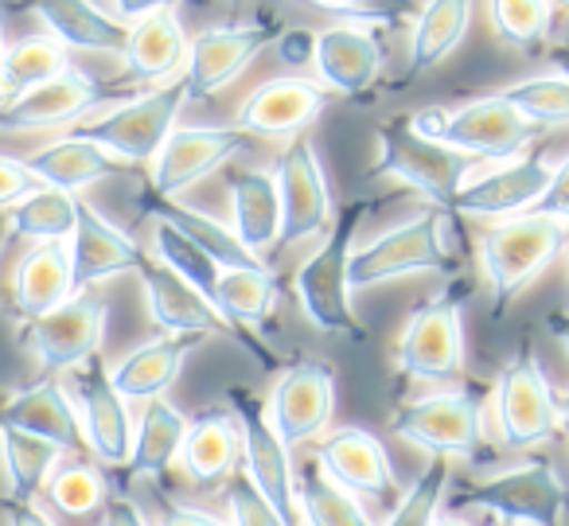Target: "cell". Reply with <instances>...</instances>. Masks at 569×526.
<instances>
[{
    "instance_id": "cell-1",
    "label": "cell",
    "mask_w": 569,
    "mask_h": 526,
    "mask_svg": "<svg viewBox=\"0 0 569 526\" xmlns=\"http://www.w3.org/2000/svg\"><path fill=\"white\" fill-rule=\"evenodd\" d=\"M367 215V204H348L340 215H332L325 230V242L305 258V266L297 269V300H301L305 320L325 336H343V339H363V324H359L356 308H351V250H356L359 222Z\"/></svg>"
},
{
    "instance_id": "cell-2",
    "label": "cell",
    "mask_w": 569,
    "mask_h": 526,
    "mask_svg": "<svg viewBox=\"0 0 569 526\" xmlns=\"http://www.w3.org/2000/svg\"><path fill=\"white\" fill-rule=\"evenodd\" d=\"M379 137V157H375V176H387V180H398L406 188H413L418 196L429 199V207L445 215H457L452 204H457L460 188L472 180L483 168V160L465 157V152L449 149L441 141H429L418 129L410 126V118H390L375 129Z\"/></svg>"
},
{
    "instance_id": "cell-3",
    "label": "cell",
    "mask_w": 569,
    "mask_h": 526,
    "mask_svg": "<svg viewBox=\"0 0 569 526\" xmlns=\"http://www.w3.org/2000/svg\"><path fill=\"white\" fill-rule=\"evenodd\" d=\"M569 242V227L546 215H515L499 219L480 235V269L491 292V316H503L511 300L535 281L538 274L553 266Z\"/></svg>"
},
{
    "instance_id": "cell-4",
    "label": "cell",
    "mask_w": 569,
    "mask_h": 526,
    "mask_svg": "<svg viewBox=\"0 0 569 526\" xmlns=\"http://www.w3.org/2000/svg\"><path fill=\"white\" fill-rule=\"evenodd\" d=\"M465 305L468 285L449 281L406 316L395 344V367L410 383H457L465 375Z\"/></svg>"
},
{
    "instance_id": "cell-5",
    "label": "cell",
    "mask_w": 569,
    "mask_h": 526,
    "mask_svg": "<svg viewBox=\"0 0 569 526\" xmlns=\"http://www.w3.org/2000/svg\"><path fill=\"white\" fill-rule=\"evenodd\" d=\"M445 230H457V215H445L437 207L382 230L379 238L351 250V292L371 289L382 281H402L413 274H445L452 277L457 258L445 246Z\"/></svg>"
},
{
    "instance_id": "cell-6",
    "label": "cell",
    "mask_w": 569,
    "mask_h": 526,
    "mask_svg": "<svg viewBox=\"0 0 569 526\" xmlns=\"http://www.w3.org/2000/svg\"><path fill=\"white\" fill-rule=\"evenodd\" d=\"M410 126L418 129L429 141H441L449 149L465 152V157H476L483 165H496V160H511L522 157L546 129H538L535 121H527L519 110H515L507 98L488 95L476 98V102L460 106V110H441V106H429V110L413 113Z\"/></svg>"
},
{
    "instance_id": "cell-7",
    "label": "cell",
    "mask_w": 569,
    "mask_h": 526,
    "mask_svg": "<svg viewBox=\"0 0 569 526\" xmlns=\"http://www.w3.org/2000/svg\"><path fill=\"white\" fill-rule=\"evenodd\" d=\"M183 106H188V82L180 75V79L160 82V87L144 90V95L126 98L113 110L82 118L74 126V133L102 145L121 165H152L160 145L176 129V118H180Z\"/></svg>"
},
{
    "instance_id": "cell-8",
    "label": "cell",
    "mask_w": 569,
    "mask_h": 526,
    "mask_svg": "<svg viewBox=\"0 0 569 526\" xmlns=\"http://www.w3.org/2000/svg\"><path fill=\"white\" fill-rule=\"evenodd\" d=\"M449 503L480 507L507 526H566L569 518V487L550 456H530L499 476L457 492Z\"/></svg>"
},
{
    "instance_id": "cell-9",
    "label": "cell",
    "mask_w": 569,
    "mask_h": 526,
    "mask_svg": "<svg viewBox=\"0 0 569 526\" xmlns=\"http://www.w3.org/2000/svg\"><path fill=\"white\" fill-rule=\"evenodd\" d=\"M491 425L507 448H542L558 437V394L550 390L530 339H519L491 386Z\"/></svg>"
},
{
    "instance_id": "cell-10",
    "label": "cell",
    "mask_w": 569,
    "mask_h": 526,
    "mask_svg": "<svg viewBox=\"0 0 569 526\" xmlns=\"http://www.w3.org/2000/svg\"><path fill=\"white\" fill-rule=\"evenodd\" d=\"M137 95V82H102L94 75L67 67L63 75L40 82V87L12 95L0 106V133H40V129L79 126L90 110H102L106 102H126Z\"/></svg>"
},
{
    "instance_id": "cell-11",
    "label": "cell",
    "mask_w": 569,
    "mask_h": 526,
    "mask_svg": "<svg viewBox=\"0 0 569 526\" xmlns=\"http://www.w3.org/2000/svg\"><path fill=\"white\" fill-rule=\"evenodd\" d=\"M390 433L429 456H476L483 445V394L457 386L395 409Z\"/></svg>"
},
{
    "instance_id": "cell-12",
    "label": "cell",
    "mask_w": 569,
    "mask_h": 526,
    "mask_svg": "<svg viewBox=\"0 0 569 526\" xmlns=\"http://www.w3.org/2000/svg\"><path fill=\"white\" fill-rule=\"evenodd\" d=\"M227 406L238 421V433H242V472L250 476V484L266 495L269 507L289 526H297L293 448L273 433V425H269V417H266V401H261L250 386H230Z\"/></svg>"
},
{
    "instance_id": "cell-13",
    "label": "cell",
    "mask_w": 569,
    "mask_h": 526,
    "mask_svg": "<svg viewBox=\"0 0 569 526\" xmlns=\"http://www.w3.org/2000/svg\"><path fill=\"white\" fill-rule=\"evenodd\" d=\"M67 394H71L74 409H79L82 440H87V453H94L98 464L106 468H121L129 460V448H133V414H129V401L121 398V390L113 386L110 367H106L98 355L82 359L79 367L67 370Z\"/></svg>"
},
{
    "instance_id": "cell-14",
    "label": "cell",
    "mask_w": 569,
    "mask_h": 526,
    "mask_svg": "<svg viewBox=\"0 0 569 526\" xmlns=\"http://www.w3.org/2000/svg\"><path fill=\"white\" fill-rule=\"evenodd\" d=\"M284 24L277 17L250 20V24L207 28L188 43V63H183V82H188V102H207L219 90H227L253 59L266 48H273Z\"/></svg>"
},
{
    "instance_id": "cell-15",
    "label": "cell",
    "mask_w": 569,
    "mask_h": 526,
    "mask_svg": "<svg viewBox=\"0 0 569 526\" xmlns=\"http://www.w3.org/2000/svg\"><path fill=\"white\" fill-rule=\"evenodd\" d=\"M336 414V367L325 359L289 363L266 398V417L289 448L325 437Z\"/></svg>"
},
{
    "instance_id": "cell-16",
    "label": "cell",
    "mask_w": 569,
    "mask_h": 526,
    "mask_svg": "<svg viewBox=\"0 0 569 526\" xmlns=\"http://www.w3.org/2000/svg\"><path fill=\"white\" fill-rule=\"evenodd\" d=\"M106 316H110L106 297H98L94 289H82L59 308H51L48 316L28 320L20 344L40 359V367L48 375H59V370L79 367L82 359L102 351Z\"/></svg>"
},
{
    "instance_id": "cell-17",
    "label": "cell",
    "mask_w": 569,
    "mask_h": 526,
    "mask_svg": "<svg viewBox=\"0 0 569 526\" xmlns=\"http://www.w3.org/2000/svg\"><path fill=\"white\" fill-rule=\"evenodd\" d=\"M277 199H281V238L277 246L305 242L312 235H325L332 222V188H328L320 152L309 137H293L284 145L273 168Z\"/></svg>"
},
{
    "instance_id": "cell-18",
    "label": "cell",
    "mask_w": 569,
    "mask_h": 526,
    "mask_svg": "<svg viewBox=\"0 0 569 526\" xmlns=\"http://www.w3.org/2000/svg\"><path fill=\"white\" fill-rule=\"evenodd\" d=\"M246 149H250V137L234 126H176L149 165L152 188L160 196H183Z\"/></svg>"
},
{
    "instance_id": "cell-19",
    "label": "cell",
    "mask_w": 569,
    "mask_h": 526,
    "mask_svg": "<svg viewBox=\"0 0 569 526\" xmlns=\"http://www.w3.org/2000/svg\"><path fill=\"white\" fill-rule=\"evenodd\" d=\"M546 183H550V160L542 152L496 160V168H488V172L480 168L460 188L452 211H457V219H515L538 204Z\"/></svg>"
},
{
    "instance_id": "cell-20",
    "label": "cell",
    "mask_w": 569,
    "mask_h": 526,
    "mask_svg": "<svg viewBox=\"0 0 569 526\" xmlns=\"http://www.w3.org/2000/svg\"><path fill=\"white\" fill-rule=\"evenodd\" d=\"M133 274L141 277L149 320L160 328V336H196V339L227 336V339H234V328L227 324V316H222L203 292L191 289L180 274H172L164 261L141 254Z\"/></svg>"
},
{
    "instance_id": "cell-21",
    "label": "cell",
    "mask_w": 569,
    "mask_h": 526,
    "mask_svg": "<svg viewBox=\"0 0 569 526\" xmlns=\"http://www.w3.org/2000/svg\"><path fill=\"white\" fill-rule=\"evenodd\" d=\"M328 110V90L309 79H273L242 98L230 126L258 141H293Z\"/></svg>"
},
{
    "instance_id": "cell-22",
    "label": "cell",
    "mask_w": 569,
    "mask_h": 526,
    "mask_svg": "<svg viewBox=\"0 0 569 526\" xmlns=\"http://www.w3.org/2000/svg\"><path fill=\"white\" fill-rule=\"evenodd\" d=\"M312 460L320 464L332 484H340L343 492L359 495V499H390L398 492L395 468L387 460V448L375 433L359 429V425H340L328 437H320Z\"/></svg>"
},
{
    "instance_id": "cell-23",
    "label": "cell",
    "mask_w": 569,
    "mask_h": 526,
    "mask_svg": "<svg viewBox=\"0 0 569 526\" xmlns=\"http://www.w3.org/2000/svg\"><path fill=\"white\" fill-rule=\"evenodd\" d=\"M71 246V274H74V292L94 289L102 281H113L121 274H133L141 261V246L126 235L121 227H113L102 211H94L90 204L79 199V219L67 238Z\"/></svg>"
},
{
    "instance_id": "cell-24",
    "label": "cell",
    "mask_w": 569,
    "mask_h": 526,
    "mask_svg": "<svg viewBox=\"0 0 569 526\" xmlns=\"http://www.w3.org/2000/svg\"><path fill=\"white\" fill-rule=\"evenodd\" d=\"M312 67H317L325 90H336L343 98L367 95L379 82L382 43L371 28L359 24L325 28V32H317V43H312Z\"/></svg>"
},
{
    "instance_id": "cell-25",
    "label": "cell",
    "mask_w": 569,
    "mask_h": 526,
    "mask_svg": "<svg viewBox=\"0 0 569 526\" xmlns=\"http://www.w3.org/2000/svg\"><path fill=\"white\" fill-rule=\"evenodd\" d=\"M0 425H12V429L56 440L63 453H87L79 409H74L67 386L51 375L32 386H20V390L4 394L0 398Z\"/></svg>"
},
{
    "instance_id": "cell-26",
    "label": "cell",
    "mask_w": 569,
    "mask_h": 526,
    "mask_svg": "<svg viewBox=\"0 0 569 526\" xmlns=\"http://www.w3.org/2000/svg\"><path fill=\"white\" fill-rule=\"evenodd\" d=\"M183 476L191 479L203 492H219L227 487V479L238 472L242 464V433H238V421L230 414V406H211L203 414H196L188 421V433H183L180 445V460Z\"/></svg>"
},
{
    "instance_id": "cell-27",
    "label": "cell",
    "mask_w": 569,
    "mask_h": 526,
    "mask_svg": "<svg viewBox=\"0 0 569 526\" xmlns=\"http://www.w3.org/2000/svg\"><path fill=\"white\" fill-rule=\"evenodd\" d=\"M277 300H281V285H277V274L269 266L222 269L219 285H214V308L227 316L238 344L258 355L261 363H273V351L261 344V336H253V328H266Z\"/></svg>"
},
{
    "instance_id": "cell-28",
    "label": "cell",
    "mask_w": 569,
    "mask_h": 526,
    "mask_svg": "<svg viewBox=\"0 0 569 526\" xmlns=\"http://www.w3.org/2000/svg\"><path fill=\"white\" fill-rule=\"evenodd\" d=\"M74 297V274H71V246L67 242H36L20 258L9 281V308L20 324L48 316L63 300Z\"/></svg>"
},
{
    "instance_id": "cell-29",
    "label": "cell",
    "mask_w": 569,
    "mask_h": 526,
    "mask_svg": "<svg viewBox=\"0 0 569 526\" xmlns=\"http://www.w3.org/2000/svg\"><path fill=\"white\" fill-rule=\"evenodd\" d=\"M20 9H32L40 24L74 51H102V56H121L129 40V24L113 12L98 9L94 0H24Z\"/></svg>"
},
{
    "instance_id": "cell-30",
    "label": "cell",
    "mask_w": 569,
    "mask_h": 526,
    "mask_svg": "<svg viewBox=\"0 0 569 526\" xmlns=\"http://www.w3.org/2000/svg\"><path fill=\"white\" fill-rule=\"evenodd\" d=\"M188 36H183L180 12L176 9H160L152 17L129 24V40H126V75L133 82H160L180 79L183 63H188Z\"/></svg>"
},
{
    "instance_id": "cell-31",
    "label": "cell",
    "mask_w": 569,
    "mask_h": 526,
    "mask_svg": "<svg viewBox=\"0 0 569 526\" xmlns=\"http://www.w3.org/2000/svg\"><path fill=\"white\" fill-rule=\"evenodd\" d=\"M24 165H28V172L36 176V183L59 188V191H67V196H79V191L94 188V183L121 172L118 157H110L102 145L87 141V137H79V133H67V137H59V141L43 145Z\"/></svg>"
},
{
    "instance_id": "cell-32",
    "label": "cell",
    "mask_w": 569,
    "mask_h": 526,
    "mask_svg": "<svg viewBox=\"0 0 569 526\" xmlns=\"http://www.w3.org/2000/svg\"><path fill=\"white\" fill-rule=\"evenodd\" d=\"M207 339L196 336H157L149 344L133 347L129 355H121L110 367L113 386L121 390L126 401H149V398H164L168 386L180 378L188 355L196 351Z\"/></svg>"
},
{
    "instance_id": "cell-33",
    "label": "cell",
    "mask_w": 569,
    "mask_h": 526,
    "mask_svg": "<svg viewBox=\"0 0 569 526\" xmlns=\"http://www.w3.org/2000/svg\"><path fill=\"white\" fill-rule=\"evenodd\" d=\"M230 207H234V235L250 254H269L281 238V199L273 172L258 168H227L222 172Z\"/></svg>"
},
{
    "instance_id": "cell-34",
    "label": "cell",
    "mask_w": 569,
    "mask_h": 526,
    "mask_svg": "<svg viewBox=\"0 0 569 526\" xmlns=\"http://www.w3.org/2000/svg\"><path fill=\"white\" fill-rule=\"evenodd\" d=\"M141 417L133 425V448H129V460L121 464V479L133 484V479H160L176 460H180L183 433H188V414L172 406L168 398H149L141 401Z\"/></svg>"
},
{
    "instance_id": "cell-35",
    "label": "cell",
    "mask_w": 569,
    "mask_h": 526,
    "mask_svg": "<svg viewBox=\"0 0 569 526\" xmlns=\"http://www.w3.org/2000/svg\"><path fill=\"white\" fill-rule=\"evenodd\" d=\"M141 211L149 215V219H160V222H168V227L180 230V235H188L191 242L203 246V250L211 254L222 269H258V266H266L258 254H250L242 242H238V235L230 227H222V222L211 219L207 211H196V207L180 204V196H160L152 183H149V188H141Z\"/></svg>"
},
{
    "instance_id": "cell-36",
    "label": "cell",
    "mask_w": 569,
    "mask_h": 526,
    "mask_svg": "<svg viewBox=\"0 0 569 526\" xmlns=\"http://www.w3.org/2000/svg\"><path fill=\"white\" fill-rule=\"evenodd\" d=\"M468 24H472V0H426L413 17L406 79L441 67L465 43Z\"/></svg>"
},
{
    "instance_id": "cell-37",
    "label": "cell",
    "mask_w": 569,
    "mask_h": 526,
    "mask_svg": "<svg viewBox=\"0 0 569 526\" xmlns=\"http://www.w3.org/2000/svg\"><path fill=\"white\" fill-rule=\"evenodd\" d=\"M63 456L67 453L56 440L0 425V464H4V476H9V495H17V499H40L51 472L63 464Z\"/></svg>"
},
{
    "instance_id": "cell-38",
    "label": "cell",
    "mask_w": 569,
    "mask_h": 526,
    "mask_svg": "<svg viewBox=\"0 0 569 526\" xmlns=\"http://www.w3.org/2000/svg\"><path fill=\"white\" fill-rule=\"evenodd\" d=\"M297 523L301 526H375L359 495L343 492L340 484L320 472L317 460H309L297 472Z\"/></svg>"
},
{
    "instance_id": "cell-39",
    "label": "cell",
    "mask_w": 569,
    "mask_h": 526,
    "mask_svg": "<svg viewBox=\"0 0 569 526\" xmlns=\"http://www.w3.org/2000/svg\"><path fill=\"white\" fill-rule=\"evenodd\" d=\"M79 219V199L67 196L59 188H36L28 191L20 204L9 207V235L24 238V242H67Z\"/></svg>"
},
{
    "instance_id": "cell-40",
    "label": "cell",
    "mask_w": 569,
    "mask_h": 526,
    "mask_svg": "<svg viewBox=\"0 0 569 526\" xmlns=\"http://www.w3.org/2000/svg\"><path fill=\"white\" fill-rule=\"evenodd\" d=\"M553 0H488V24L503 48L522 56L538 51L550 36Z\"/></svg>"
},
{
    "instance_id": "cell-41",
    "label": "cell",
    "mask_w": 569,
    "mask_h": 526,
    "mask_svg": "<svg viewBox=\"0 0 569 526\" xmlns=\"http://www.w3.org/2000/svg\"><path fill=\"white\" fill-rule=\"evenodd\" d=\"M67 48L51 36H28L4 51V102L67 71Z\"/></svg>"
},
{
    "instance_id": "cell-42",
    "label": "cell",
    "mask_w": 569,
    "mask_h": 526,
    "mask_svg": "<svg viewBox=\"0 0 569 526\" xmlns=\"http://www.w3.org/2000/svg\"><path fill=\"white\" fill-rule=\"evenodd\" d=\"M152 250H157V261H164L172 274H180L191 289H199L214 305V285H219L222 266L203 246H196L188 235H180V230L168 227V222L152 219Z\"/></svg>"
},
{
    "instance_id": "cell-43",
    "label": "cell",
    "mask_w": 569,
    "mask_h": 526,
    "mask_svg": "<svg viewBox=\"0 0 569 526\" xmlns=\"http://www.w3.org/2000/svg\"><path fill=\"white\" fill-rule=\"evenodd\" d=\"M499 98H507V102L527 121H535L538 129L569 126V79H561V75L522 79V82H515V87L499 90Z\"/></svg>"
},
{
    "instance_id": "cell-44",
    "label": "cell",
    "mask_w": 569,
    "mask_h": 526,
    "mask_svg": "<svg viewBox=\"0 0 569 526\" xmlns=\"http://www.w3.org/2000/svg\"><path fill=\"white\" fill-rule=\"evenodd\" d=\"M106 476L87 460H67L51 472L48 487H43V499L51 503L63 515H90V510L102 507L106 499Z\"/></svg>"
},
{
    "instance_id": "cell-45",
    "label": "cell",
    "mask_w": 569,
    "mask_h": 526,
    "mask_svg": "<svg viewBox=\"0 0 569 526\" xmlns=\"http://www.w3.org/2000/svg\"><path fill=\"white\" fill-rule=\"evenodd\" d=\"M445 495H449V456H429L421 476L406 487V495L382 526H433Z\"/></svg>"
},
{
    "instance_id": "cell-46",
    "label": "cell",
    "mask_w": 569,
    "mask_h": 526,
    "mask_svg": "<svg viewBox=\"0 0 569 526\" xmlns=\"http://www.w3.org/2000/svg\"><path fill=\"white\" fill-rule=\"evenodd\" d=\"M309 4L359 28H406L418 17V0H309Z\"/></svg>"
},
{
    "instance_id": "cell-47",
    "label": "cell",
    "mask_w": 569,
    "mask_h": 526,
    "mask_svg": "<svg viewBox=\"0 0 569 526\" xmlns=\"http://www.w3.org/2000/svg\"><path fill=\"white\" fill-rule=\"evenodd\" d=\"M222 492H227V515H230L227 523L230 526H289L273 507H269L266 495L250 484V476H246L242 468L227 479Z\"/></svg>"
},
{
    "instance_id": "cell-48",
    "label": "cell",
    "mask_w": 569,
    "mask_h": 526,
    "mask_svg": "<svg viewBox=\"0 0 569 526\" xmlns=\"http://www.w3.org/2000/svg\"><path fill=\"white\" fill-rule=\"evenodd\" d=\"M535 215H546V219H558L569 227V157L561 160L558 168H550V183L538 196V204L530 207Z\"/></svg>"
},
{
    "instance_id": "cell-49",
    "label": "cell",
    "mask_w": 569,
    "mask_h": 526,
    "mask_svg": "<svg viewBox=\"0 0 569 526\" xmlns=\"http://www.w3.org/2000/svg\"><path fill=\"white\" fill-rule=\"evenodd\" d=\"M36 188H40V183H36V176L28 172L24 160L0 157V211H9L12 204H20V199Z\"/></svg>"
},
{
    "instance_id": "cell-50",
    "label": "cell",
    "mask_w": 569,
    "mask_h": 526,
    "mask_svg": "<svg viewBox=\"0 0 569 526\" xmlns=\"http://www.w3.org/2000/svg\"><path fill=\"white\" fill-rule=\"evenodd\" d=\"M98 526H149V518L126 492H106L102 507H98Z\"/></svg>"
},
{
    "instance_id": "cell-51",
    "label": "cell",
    "mask_w": 569,
    "mask_h": 526,
    "mask_svg": "<svg viewBox=\"0 0 569 526\" xmlns=\"http://www.w3.org/2000/svg\"><path fill=\"white\" fill-rule=\"evenodd\" d=\"M312 43H317V32H309V28H284L281 36H277V59H281L284 67H309L312 63Z\"/></svg>"
},
{
    "instance_id": "cell-52",
    "label": "cell",
    "mask_w": 569,
    "mask_h": 526,
    "mask_svg": "<svg viewBox=\"0 0 569 526\" xmlns=\"http://www.w3.org/2000/svg\"><path fill=\"white\" fill-rule=\"evenodd\" d=\"M0 515H4V526H56L40 503L17 499V495H0Z\"/></svg>"
},
{
    "instance_id": "cell-53",
    "label": "cell",
    "mask_w": 569,
    "mask_h": 526,
    "mask_svg": "<svg viewBox=\"0 0 569 526\" xmlns=\"http://www.w3.org/2000/svg\"><path fill=\"white\" fill-rule=\"evenodd\" d=\"M160 526H230V523L211 515V510L188 507V503H176V499H160Z\"/></svg>"
},
{
    "instance_id": "cell-54",
    "label": "cell",
    "mask_w": 569,
    "mask_h": 526,
    "mask_svg": "<svg viewBox=\"0 0 569 526\" xmlns=\"http://www.w3.org/2000/svg\"><path fill=\"white\" fill-rule=\"evenodd\" d=\"M160 9H176V0H113V17H121L126 24H137Z\"/></svg>"
},
{
    "instance_id": "cell-55",
    "label": "cell",
    "mask_w": 569,
    "mask_h": 526,
    "mask_svg": "<svg viewBox=\"0 0 569 526\" xmlns=\"http://www.w3.org/2000/svg\"><path fill=\"white\" fill-rule=\"evenodd\" d=\"M546 331H550V336L569 351V312H550V316H546Z\"/></svg>"
},
{
    "instance_id": "cell-56",
    "label": "cell",
    "mask_w": 569,
    "mask_h": 526,
    "mask_svg": "<svg viewBox=\"0 0 569 526\" xmlns=\"http://www.w3.org/2000/svg\"><path fill=\"white\" fill-rule=\"evenodd\" d=\"M550 63L558 67L561 79H569V43H561V48H553V51H550Z\"/></svg>"
},
{
    "instance_id": "cell-57",
    "label": "cell",
    "mask_w": 569,
    "mask_h": 526,
    "mask_svg": "<svg viewBox=\"0 0 569 526\" xmlns=\"http://www.w3.org/2000/svg\"><path fill=\"white\" fill-rule=\"evenodd\" d=\"M558 417H561V429H569V390L558 398Z\"/></svg>"
},
{
    "instance_id": "cell-58",
    "label": "cell",
    "mask_w": 569,
    "mask_h": 526,
    "mask_svg": "<svg viewBox=\"0 0 569 526\" xmlns=\"http://www.w3.org/2000/svg\"><path fill=\"white\" fill-rule=\"evenodd\" d=\"M4 32H0V106H4Z\"/></svg>"
},
{
    "instance_id": "cell-59",
    "label": "cell",
    "mask_w": 569,
    "mask_h": 526,
    "mask_svg": "<svg viewBox=\"0 0 569 526\" xmlns=\"http://www.w3.org/2000/svg\"><path fill=\"white\" fill-rule=\"evenodd\" d=\"M433 526H468V523H465V518H441V515H437Z\"/></svg>"
},
{
    "instance_id": "cell-60",
    "label": "cell",
    "mask_w": 569,
    "mask_h": 526,
    "mask_svg": "<svg viewBox=\"0 0 569 526\" xmlns=\"http://www.w3.org/2000/svg\"><path fill=\"white\" fill-rule=\"evenodd\" d=\"M9 238H12V235H9V227H0V254H4V246H9Z\"/></svg>"
},
{
    "instance_id": "cell-61",
    "label": "cell",
    "mask_w": 569,
    "mask_h": 526,
    "mask_svg": "<svg viewBox=\"0 0 569 526\" xmlns=\"http://www.w3.org/2000/svg\"><path fill=\"white\" fill-rule=\"evenodd\" d=\"M553 4H561V9H566V12H569V0H553Z\"/></svg>"
},
{
    "instance_id": "cell-62",
    "label": "cell",
    "mask_w": 569,
    "mask_h": 526,
    "mask_svg": "<svg viewBox=\"0 0 569 526\" xmlns=\"http://www.w3.org/2000/svg\"><path fill=\"white\" fill-rule=\"evenodd\" d=\"M230 4H234V9H242V4H246V0H230Z\"/></svg>"
},
{
    "instance_id": "cell-63",
    "label": "cell",
    "mask_w": 569,
    "mask_h": 526,
    "mask_svg": "<svg viewBox=\"0 0 569 526\" xmlns=\"http://www.w3.org/2000/svg\"><path fill=\"white\" fill-rule=\"evenodd\" d=\"M499 526H507V523H499Z\"/></svg>"
},
{
    "instance_id": "cell-64",
    "label": "cell",
    "mask_w": 569,
    "mask_h": 526,
    "mask_svg": "<svg viewBox=\"0 0 569 526\" xmlns=\"http://www.w3.org/2000/svg\"><path fill=\"white\" fill-rule=\"evenodd\" d=\"M297 526H301V523H297Z\"/></svg>"
}]
</instances>
